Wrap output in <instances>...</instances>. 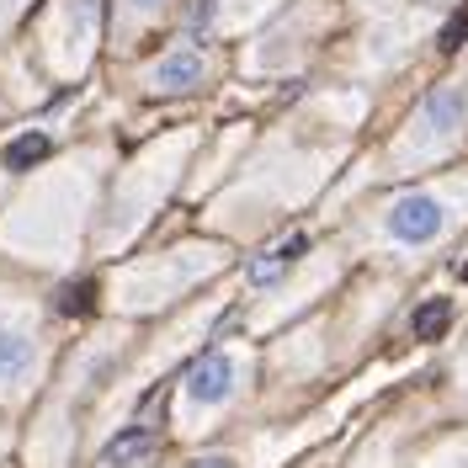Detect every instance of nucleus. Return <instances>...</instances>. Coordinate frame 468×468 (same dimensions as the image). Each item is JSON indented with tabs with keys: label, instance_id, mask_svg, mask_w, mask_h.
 I'll return each mask as SVG.
<instances>
[{
	"label": "nucleus",
	"instance_id": "1",
	"mask_svg": "<svg viewBox=\"0 0 468 468\" xmlns=\"http://www.w3.org/2000/svg\"><path fill=\"white\" fill-rule=\"evenodd\" d=\"M447 203H441L437 192H405V197H394L388 213H383V229L394 234L399 245H426V239H437L447 229Z\"/></svg>",
	"mask_w": 468,
	"mask_h": 468
},
{
	"label": "nucleus",
	"instance_id": "6",
	"mask_svg": "<svg viewBox=\"0 0 468 468\" xmlns=\"http://www.w3.org/2000/svg\"><path fill=\"white\" fill-rule=\"evenodd\" d=\"M149 447H154V431H149V426H128V431H122V437H117L107 452H101V463H107V468H122V463H133V458H144Z\"/></svg>",
	"mask_w": 468,
	"mask_h": 468
},
{
	"label": "nucleus",
	"instance_id": "10",
	"mask_svg": "<svg viewBox=\"0 0 468 468\" xmlns=\"http://www.w3.org/2000/svg\"><path fill=\"white\" fill-rule=\"evenodd\" d=\"M437 43L447 48V54H452V48H463V43H468V5L458 11V16H452V22H447V27H441V37H437Z\"/></svg>",
	"mask_w": 468,
	"mask_h": 468
},
{
	"label": "nucleus",
	"instance_id": "2",
	"mask_svg": "<svg viewBox=\"0 0 468 468\" xmlns=\"http://www.w3.org/2000/svg\"><path fill=\"white\" fill-rule=\"evenodd\" d=\"M229 394H234V356H224V351L203 356V362L186 373V399H192V405H218V399H229Z\"/></svg>",
	"mask_w": 468,
	"mask_h": 468
},
{
	"label": "nucleus",
	"instance_id": "9",
	"mask_svg": "<svg viewBox=\"0 0 468 468\" xmlns=\"http://www.w3.org/2000/svg\"><path fill=\"white\" fill-rule=\"evenodd\" d=\"M96 309V282H69V288L58 292V314H69V320H80Z\"/></svg>",
	"mask_w": 468,
	"mask_h": 468
},
{
	"label": "nucleus",
	"instance_id": "3",
	"mask_svg": "<svg viewBox=\"0 0 468 468\" xmlns=\"http://www.w3.org/2000/svg\"><path fill=\"white\" fill-rule=\"evenodd\" d=\"M203 75H207V54L197 43H186V48H176V54H165L154 64L149 86L154 90H192V86H203Z\"/></svg>",
	"mask_w": 468,
	"mask_h": 468
},
{
	"label": "nucleus",
	"instance_id": "4",
	"mask_svg": "<svg viewBox=\"0 0 468 468\" xmlns=\"http://www.w3.org/2000/svg\"><path fill=\"white\" fill-rule=\"evenodd\" d=\"M303 250H309V234H288V239H282L277 250H266L261 261H250V282H256V288L277 282V277H282V271H288V266L298 261V256H303Z\"/></svg>",
	"mask_w": 468,
	"mask_h": 468
},
{
	"label": "nucleus",
	"instance_id": "12",
	"mask_svg": "<svg viewBox=\"0 0 468 468\" xmlns=\"http://www.w3.org/2000/svg\"><path fill=\"white\" fill-rule=\"evenodd\" d=\"M463 282H468V261H463Z\"/></svg>",
	"mask_w": 468,
	"mask_h": 468
},
{
	"label": "nucleus",
	"instance_id": "7",
	"mask_svg": "<svg viewBox=\"0 0 468 468\" xmlns=\"http://www.w3.org/2000/svg\"><path fill=\"white\" fill-rule=\"evenodd\" d=\"M447 324H452V298H426V303L415 309L410 330H415V341H437Z\"/></svg>",
	"mask_w": 468,
	"mask_h": 468
},
{
	"label": "nucleus",
	"instance_id": "8",
	"mask_svg": "<svg viewBox=\"0 0 468 468\" xmlns=\"http://www.w3.org/2000/svg\"><path fill=\"white\" fill-rule=\"evenodd\" d=\"M48 133H22V139H16V144L5 149V171H32V165H37V160H48Z\"/></svg>",
	"mask_w": 468,
	"mask_h": 468
},
{
	"label": "nucleus",
	"instance_id": "5",
	"mask_svg": "<svg viewBox=\"0 0 468 468\" xmlns=\"http://www.w3.org/2000/svg\"><path fill=\"white\" fill-rule=\"evenodd\" d=\"M27 367H32V341L22 330H0V383L27 378Z\"/></svg>",
	"mask_w": 468,
	"mask_h": 468
},
{
	"label": "nucleus",
	"instance_id": "11",
	"mask_svg": "<svg viewBox=\"0 0 468 468\" xmlns=\"http://www.w3.org/2000/svg\"><path fill=\"white\" fill-rule=\"evenodd\" d=\"M186 468H234V463H229V458H192Z\"/></svg>",
	"mask_w": 468,
	"mask_h": 468
}]
</instances>
